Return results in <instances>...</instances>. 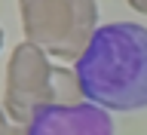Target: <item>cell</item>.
<instances>
[{
  "mask_svg": "<svg viewBox=\"0 0 147 135\" xmlns=\"http://www.w3.org/2000/svg\"><path fill=\"white\" fill-rule=\"evenodd\" d=\"M74 71L92 104L119 114L147 108V28L138 22L98 25Z\"/></svg>",
  "mask_w": 147,
  "mask_h": 135,
  "instance_id": "cell-1",
  "label": "cell"
},
{
  "mask_svg": "<svg viewBox=\"0 0 147 135\" xmlns=\"http://www.w3.org/2000/svg\"><path fill=\"white\" fill-rule=\"evenodd\" d=\"M83 92L77 83V71L58 68L49 62L34 43H18L6 62V89H3V111L16 126H28L40 111L52 104H80Z\"/></svg>",
  "mask_w": 147,
  "mask_h": 135,
  "instance_id": "cell-2",
  "label": "cell"
},
{
  "mask_svg": "<svg viewBox=\"0 0 147 135\" xmlns=\"http://www.w3.org/2000/svg\"><path fill=\"white\" fill-rule=\"evenodd\" d=\"M18 16L28 43L61 62H77L98 31L95 0H18Z\"/></svg>",
  "mask_w": 147,
  "mask_h": 135,
  "instance_id": "cell-3",
  "label": "cell"
},
{
  "mask_svg": "<svg viewBox=\"0 0 147 135\" xmlns=\"http://www.w3.org/2000/svg\"><path fill=\"white\" fill-rule=\"evenodd\" d=\"M25 135H113V120L92 101L52 104L25 126Z\"/></svg>",
  "mask_w": 147,
  "mask_h": 135,
  "instance_id": "cell-4",
  "label": "cell"
},
{
  "mask_svg": "<svg viewBox=\"0 0 147 135\" xmlns=\"http://www.w3.org/2000/svg\"><path fill=\"white\" fill-rule=\"evenodd\" d=\"M12 129H16V126H12V120L6 117V111L0 108V135H12Z\"/></svg>",
  "mask_w": 147,
  "mask_h": 135,
  "instance_id": "cell-5",
  "label": "cell"
},
{
  "mask_svg": "<svg viewBox=\"0 0 147 135\" xmlns=\"http://www.w3.org/2000/svg\"><path fill=\"white\" fill-rule=\"evenodd\" d=\"M126 3L132 9H138V12H144V16H147V0H126Z\"/></svg>",
  "mask_w": 147,
  "mask_h": 135,
  "instance_id": "cell-6",
  "label": "cell"
},
{
  "mask_svg": "<svg viewBox=\"0 0 147 135\" xmlns=\"http://www.w3.org/2000/svg\"><path fill=\"white\" fill-rule=\"evenodd\" d=\"M12 135H25V126H16V129H12Z\"/></svg>",
  "mask_w": 147,
  "mask_h": 135,
  "instance_id": "cell-7",
  "label": "cell"
},
{
  "mask_svg": "<svg viewBox=\"0 0 147 135\" xmlns=\"http://www.w3.org/2000/svg\"><path fill=\"white\" fill-rule=\"evenodd\" d=\"M0 49H3V28H0Z\"/></svg>",
  "mask_w": 147,
  "mask_h": 135,
  "instance_id": "cell-8",
  "label": "cell"
}]
</instances>
